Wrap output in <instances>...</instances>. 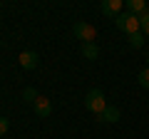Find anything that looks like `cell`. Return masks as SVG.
<instances>
[{"label": "cell", "instance_id": "14", "mask_svg": "<svg viewBox=\"0 0 149 139\" xmlns=\"http://www.w3.org/2000/svg\"><path fill=\"white\" fill-rule=\"evenodd\" d=\"M10 129V122H8V117H0V137Z\"/></svg>", "mask_w": 149, "mask_h": 139}, {"label": "cell", "instance_id": "3", "mask_svg": "<svg viewBox=\"0 0 149 139\" xmlns=\"http://www.w3.org/2000/svg\"><path fill=\"white\" fill-rule=\"evenodd\" d=\"M72 32L77 35V40H82V45H85V42H95V38H97L95 25H90V22H85V20L74 22V25H72Z\"/></svg>", "mask_w": 149, "mask_h": 139}, {"label": "cell", "instance_id": "7", "mask_svg": "<svg viewBox=\"0 0 149 139\" xmlns=\"http://www.w3.org/2000/svg\"><path fill=\"white\" fill-rule=\"evenodd\" d=\"M119 119V109L117 107H112V104H107V109L102 114H97V122H107V124H112V122H117Z\"/></svg>", "mask_w": 149, "mask_h": 139}, {"label": "cell", "instance_id": "16", "mask_svg": "<svg viewBox=\"0 0 149 139\" xmlns=\"http://www.w3.org/2000/svg\"><path fill=\"white\" fill-rule=\"evenodd\" d=\"M147 13H149V8H147Z\"/></svg>", "mask_w": 149, "mask_h": 139}, {"label": "cell", "instance_id": "11", "mask_svg": "<svg viewBox=\"0 0 149 139\" xmlns=\"http://www.w3.org/2000/svg\"><path fill=\"white\" fill-rule=\"evenodd\" d=\"M129 45H132V47H142V45H144V35H142V32L129 35Z\"/></svg>", "mask_w": 149, "mask_h": 139}, {"label": "cell", "instance_id": "6", "mask_svg": "<svg viewBox=\"0 0 149 139\" xmlns=\"http://www.w3.org/2000/svg\"><path fill=\"white\" fill-rule=\"evenodd\" d=\"M20 67L22 70H35L37 62H40V57H37V52H32V50H25V52H20Z\"/></svg>", "mask_w": 149, "mask_h": 139}, {"label": "cell", "instance_id": "15", "mask_svg": "<svg viewBox=\"0 0 149 139\" xmlns=\"http://www.w3.org/2000/svg\"><path fill=\"white\" fill-rule=\"evenodd\" d=\"M147 60H149V52H147Z\"/></svg>", "mask_w": 149, "mask_h": 139}, {"label": "cell", "instance_id": "10", "mask_svg": "<svg viewBox=\"0 0 149 139\" xmlns=\"http://www.w3.org/2000/svg\"><path fill=\"white\" fill-rule=\"evenodd\" d=\"M37 97H40V95H37V90H35V87H25V90H22V99H25V102H30V104H35V99H37Z\"/></svg>", "mask_w": 149, "mask_h": 139}, {"label": "cell", "instance_id": "13", "mask_svg": "<svg viewBox=\"0 0 149 139\" xmlns=\"http://www.w3.org/2000/svg\"><path fill=\"white\" fill-rule=\"evenodd\" d=\"M139 25H142V32H144V35H149V13L139 15Z\"/></svg>", "mask_w": 149, "mask_h": 139}, {"label": "cell", "instance_id": "2", "mask_svg": "<svg viewBox=\"0 0 149 139\" xmlns=\"http://www.w3.org/2000/svg\"><path fill=\"white\" fill-rule=\"evenodd\" d=\"M85 107L90 109L92 114H102L107 109V99H104V92L102 90H90L85 95Z\"/></svg>", "mask_w": 149, "mask_h": 139}, {"label": "cell", "instance_id": "9", "mask_svg": "<svg viewBox=\"0 0 149 139\" xmlns=\"http://www.w3.org/2000/svg\"><path fill=\"white\" fill-rule=\"evenodd\" d=\"M80 52H82V57H85V60H97V57H100V47H97L95 42H85L80 47Z\"/></svg>", "mask_w": 149, "mask_h": 139}, {"label": "cell", "instance_id": "12", "mask_svg": "<svg viewBox=\"0 0 149 139\" xmlns=\"http://www.w3.org/2000/svg\"><path fill=\"white\" fill-rule=\"evenodd\" d=\"M137 82H139V85L144 87V90H149V67H147V70H142V72H139Z\"/></svg>", "mask_w": 149, "mask_h": 139}, {"label": "cell", "instance_id": "1", "mask_svg": "<svg viewBox=\"0 0 149 139\" xmlns=\"http://www.w3.org/2000/svg\"><path fill=\"white\" fill-rule=\"evenodd\" d=\"M114 25L119 27V30L124 32V35H134V32H142V25H139V17L134 15V13L124 10L122 15L114 17Z\"/></svg>", "mask_w": 149, "mask_h": 139}, {"label": "cell", "instance_id": "5", "mask_svg": "<svg viewBox=\"0 0 149 139\" xmlns=\"http://www.w3.org/2000/svg\"><path fill=\"white\" fill-rule=\"evenodd\" d=\"M32 107H35V114H37V117H42V119L52 114V102H50L47 97H42V95L35 99V104H32Z\"/></svg>", "mask_w": 149, "mask_h": 139}, {"label": "cell", "instance_id": "4", "mask_svg": "<svg viewBox=\"0 0 149 139\" xmlns=\"http://www.w3.org/2000/svg\"><path fill=\"white\" fill-rule=\"evenodd\" d=\"M122 8H124L122 0H102V3H100V10L104 13L107 17H117V15H122Z\"/></svg>", "mask_w": 149, "mask_h": 139}, {"label": "cell", "instance_id": "8", "mask_svg": "<svg viewBox=\"0 0 149 139\" xmlns=\"http://www.w3.org/2000/svg\"><path fill=\"white\" fill-rule=\"evenodd\" d=\"M147 8H149V3H144V0H127V10L129 13H134V15H144L147 13Z\"/></svg>", "mask_w": 149, "mask_h": 139}]
</instances>
